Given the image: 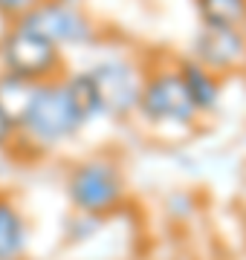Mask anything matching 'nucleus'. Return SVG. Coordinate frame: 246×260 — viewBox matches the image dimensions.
<instances>
[{
  "instance_id": "obj_13",
  "label": "nucleus",
  "mask_w": 246,
  "mask_h": 260,
  "mask_svg": "<svg viewBox=\"0 0 246 260\" xmlns=\"http://www.w3.org/2000/svg\"><path fill=\"white\" fill-rule=\"evenodd\" d=\"M70 229H67V237L73 243H81V240H90L96 232H99V225H102V220L99 217H90V214H78L73 211V217H70Z\"/></svg>"
},
{
  "instance_id": "obj_4",
  "label": "nucleus",
  "mask_w": 246,
  "mask_h": 260,
  "mask_svg": "<svg viewBox=\"0 0 246 260\" xmlns=\"http://www.w3.org/2000/svg\"><path fill=\"white\" fill-rule=\"evenodd\" d=\"M0 64L3 73L15 75L29 84H47L64 78V49L55 47L49 38L41 32L23 26V23H9V29L0 38Z\"/></svg>"
},
{
  "instance_id": "obj_14",
  "label": "nucleus",
  "mask_w": 246,
  "mask_h": 260,
  "mask_svg": "<svg viewBox=\"0 0 246 260\" xmlns=\"http://www.w3.org/2000/svg\"><path fill=\"white\" fill-rule=\"evenodd\" d=\"M41 3L44 0H0V18H6L9 23H18L32 9H38Z\"/></svg>"
},
{
  "instance_id": "obj_11",
  "label": "nucleus",
  "mask_w": 246,
  "mask_h": 260,
  "mask_svg": "<svg viewBox=\"0 0 246 260\" xmlns=\"http://www.w3.org/2000/svg\"><path fill=\"white\" fill-rule=\"evenodd\" d=\"M64 84L76 107L81 110L87 124H93L96 119H104V107H102V95H99V87H96L93 75L87 70H78V73H67L64 75Z\"/></svg>"
},
{
  "instance_id": "obj_1",
  "label": "nucleus",
  "mask_w": 246,
  "mask_h": 260,
  "mask_svg": "<svg viewBox=\"0 0 246 260\" xmlns=\"http://www.w3.org/2000/svg\"><path fill=\"white\" fill-rule=\"evenodd\" d=\"M87 127L81 110L76 107L64 78L38 84L23 119L18 121L15 148H26L32 153H47L67 142H73Z\"/></svg>"
},
{
  "instance_id": "obj_16",
  "label": "nucleus",
  "mask_w": 246,
  "mask_h": 260,
  "mask_svg": "<svg viewBox=\"0 0 246 260\" xmlns=\"http://www.w3.org/2000/svg\"><path fill=\"white\" fill-rule=\"evenodd\" d=\"M61 3H70V6H81L84 0H61Z\"/></svg>"
},
{
  "instance_id": "obj_6",
  "label": "nucleus",
  "mask_w": 246,
  "mask_h": 260,
  "mask_svg": "<svg viewBox=\"0 0 246 260\" xmlns=\"http://www.w3.org/2000/svg\"><path fill=\"white\" fill-rule=\"evenodd\" d=\"M18 23L41 32L61 49L93 47L96 38H99V26H96L93 15H87L81 6H70V3H61V0H44L38 9H32Z\"/></svg>"
},
{
  "instance_id": "obj_10",
  "label": "nucleus",
  "mask_w": 246,
  "mask_h": 260,
  "mask_svg": "<svg viewBox=\"0 0 246 260\" xmlns=\"http://www.w3.org/2000/svg\"><path fill=\"white\" fill-rule=\"evenodd\" d=\"M200 23L211 29H246V0H194Z\"/></svg>"
},
{
  "instance_id": "obj_15",
  "label": "nucleus",
  "mask_w": 246,
  "mask_h": 260,
  "mask_svg": "<svg viewBox=\"0 0 246 260\" xmlns=\"http://www.w3.org/2000/svg\"><path fill=\"white\" fill-rule=\"evenodd\" d=\"M15 142H18V124L9 119V113L0 107V153L15 148Z\"/></svg>"
},
{
  "instance_id": "obj_8",
  "label": "nucleus",
  "mask_w": 246,
  "mask_h": 260,
  "mask_svg": "<svg viewBox=\"0 0 246 260\" xmlns=\"http://www.w3.org/2000/svg\"><path fill=\"white\" fill-rule=\"evenodd\" d=\"M32 225L12 194L0 191V260H26Z\"/></svg>"
},
{
  "instance_id": "obj_12",
  "label": "nucleus",
  "mask_w": 246,
  "mask_h": 260,
  "mask_svg": "<svg viewBox=\"0 0 246 260\" xmlns=\"http://www.w3.org/2000/svg\"><path fill=\"white\" fill-rule=\"evenodd\" d=\"M38 84H29V81H20L9 73H0V107L9 113V119L18 124L26 113L29 102H32V93H35Z\"/></svg>"
},
{
  "instance_id": "obj_9",
  "label": "nucleus",
  "mask_w": 246,
  "mask_h": 260,
  "mask_svg": "<svg viewBox=\"0 0 246 260\" xmlns=\"http://www.w3.org/2000/svg\"><path fill=\"white\" fill-rule=\"evenodd\" d=\"M177 64V73L182 78V87H186V93H189L191 104H194V110L200 116H208V113H214L220 107V99H223V78L206 70L203 64H197L194 58H177L174 61Z\"/></svg>"
},
{
  "instance_id": "obj_7",
  "label": "nucleus",
  "mask_w": 246,
  "mask_h": 260,
  "mask_svg": "<svg viewBox=\"0 0 246 260\" xmlns=\"http://www.w3.org/2000/svg\"><path fill=\"white\" fill-rule=\"evenodd\" d=\"M189 58L211 70L218 78L246 73V29L200 26Z\"/></svg>"
},
{
  "instance_id": "obj_5",
  "label": "nucleus",
  "mask_w": 246,
  "mask_h": 260,
  "mask_svg": "<svg viewBox=\"0 0 246 260\" xmlns=\"http://www.w3.org/2000/svg\"><path fill=\"white\" fill-rule=\"evenodd\" d=\"M87 73L93 75L96 87H99L104 119L125 121L131 116H136L142 84H145V67L139 61L125 58V55H110L90 64Z\"/></svg>"
},
{
  "instance_id": "obj_3",
  "label": "nucleus",
  "mask_w": 246,
  "mask_h": 260,
  "mask_svg": "<svg viewBox=\"0 0 246 260\" xmlns=\"http://www.w3.org/2000/svg\"><path fill=\"white\" fill-rule=\"evenodd\" d=\"M136 116L145 124H151L153 130H182V133L194 130L203 119L194 110L174 61L145 67V84Z\"/></svg>"
},
{
  "instance_id": "obj_2",
  "label": "nucleus",
  "mask_w": 246,
  "mask_h": 260,
  "mask_svg": "<svg viewBox=\"0 0 246 260\" xmlns=\"http://www.w3.org/2000/svg\"><path fill=\"white\" fill-rule=\"evenodd\" d=\"M64 191L73 211L104 220L107 214L119 211L128 200V177L119 156L90 153L67 168Z\"/></svg>"
}]
</instances>
